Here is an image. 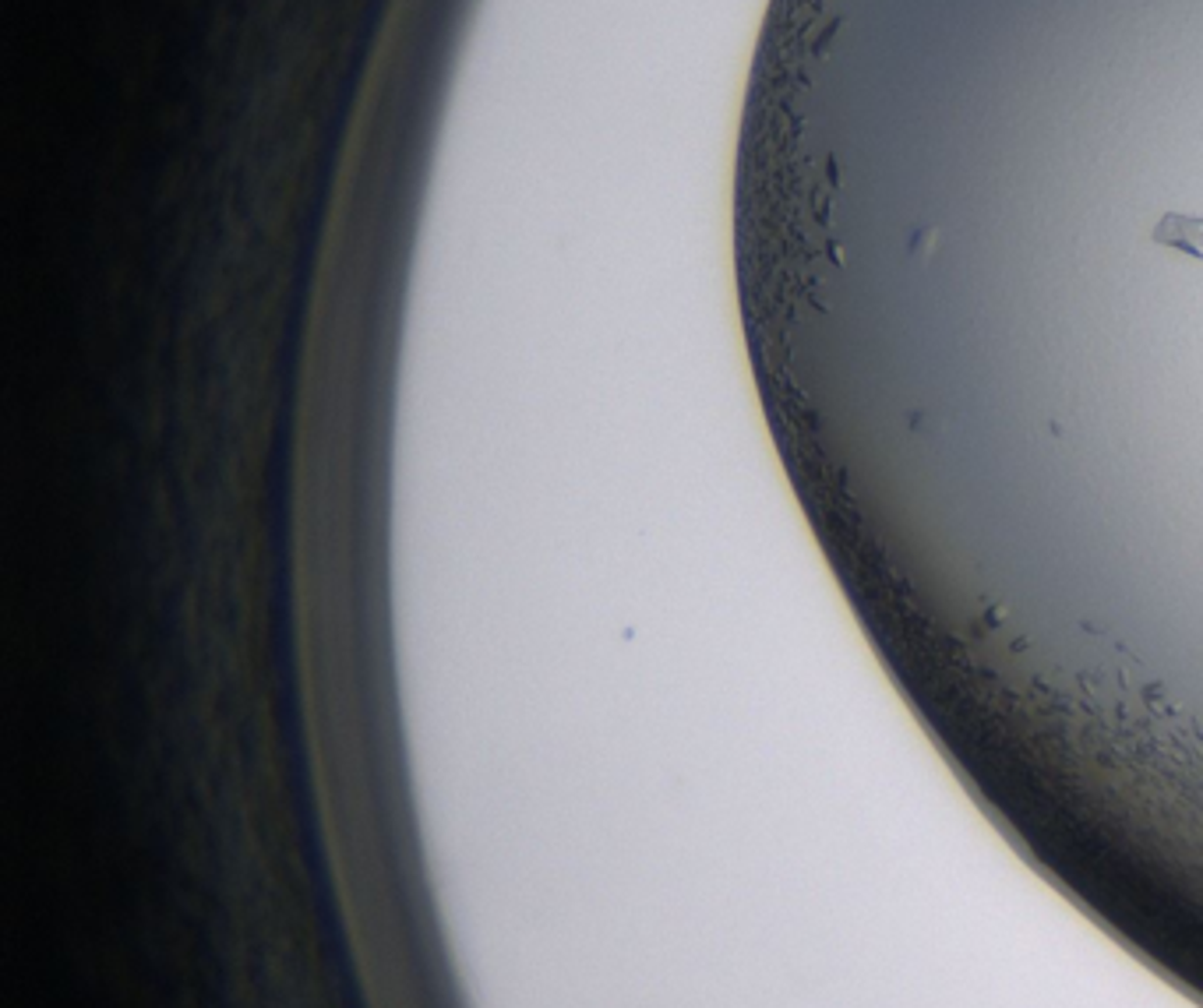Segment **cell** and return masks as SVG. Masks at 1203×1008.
Wrapping results in <instances>:
<instances>
[{
	"instance_id": "obj_1",
	"label": "cell",
	"mask_w": 1203,
	"mask_h": 1008,
	"mask_svg": "<svg viewBox=\"0 0 1203 1008\" xmlns=\"http://www.w3.org/2000/svg\"><path fill=\"white\" fill-rule=\"evenodd\" d=\"M1154 244L1168 251H1179L1186 258L1203 261V219L1200 215H1186V212H1164L1154 226Z\"/></svg>"
}]
</instances>
